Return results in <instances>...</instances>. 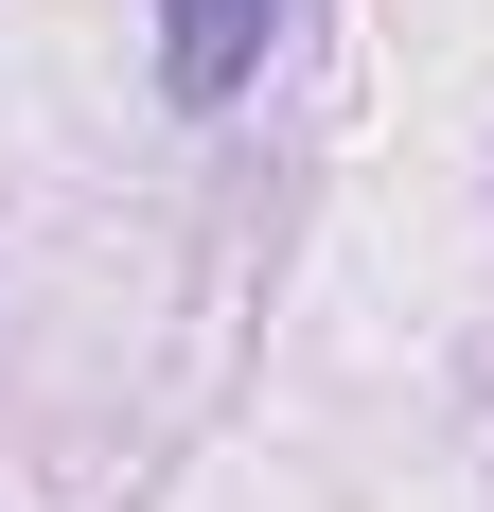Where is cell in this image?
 Here are the masks:
<instances>
[{
  "label": "cell",
  "mask_w": 494,
  "mask_h": 512,
  "mask_svg": "<svg viewBox=\"0 0 494 512\" xmlns=\"http://www.w3.org/2000/svg\"><path fill=\"white\" fill-rule=\"evenodd\" d=\"M283 18L300 0H159V89L177 106H230L265 53H283Z\"/></svg>",
  "instance_id": "6da1fadb"
}]
</instances>
